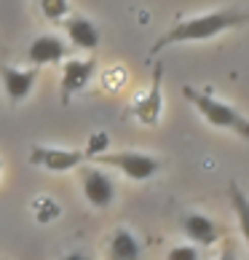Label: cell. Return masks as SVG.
I'll return each mask as SVG.
<instances>
[{
	"label": "cell",
	"instance_id": "cell-9",
	"mask_svg": "<svg viewBox=\"0 0 249 260\" xmlns=\"http://www.w3.org/2000/svg\"><path fill=\"white\" fill-rule=\"evenodd\" d=\"M94 75V59H70L62 70V102H67L73 94L83 91Z\"/></svg>",
	"mask_w": 249,
	"mask_h": 260
},
{
	"label": "cell",
	"instance_id": "cell-3",
	"mask_svg": "<svg viewBox=\"0 0 249 260\" xmlns=\"http://www.w3.org/2000/svg\"><path fill=\"white\" fill-rule=\"evenodd\" d=\"M102 164V167H113L118 169L123 177H129L134 182H145L150 177H156L161 172V161L150 153H139V150H116V153H99L97 158H91Z\"/></svg>",
	"mask_w": 249,
	"mask_h": 260
},
{
	"label": "cell",
	"instance_id": "cell-17",
	"mask_svg": "<svg viewBox=\"0 0 249 260\" xmlns=\"http://www.w3.org/2000/svg\"><path fill=\"white\" fill-rule=\"evenodd\" d=\"M62 260H89V257H86L83 252H70V255H64Z\"/></svg>",
	"mask_w": 249,
	"mask_h": 260
},
{
	"label": "cell",
	"instance_id": "cell-6",
	"mask_svg": "<svg viewBox=\"0 0 249 260\" xmlns=\"http://www.w3.org/2000/svg\"><path fill=\"white\" fill-rule=\"evenodd\" d=\"M0 81H3V91H6V97L11 100V105H19L22 100H27L32 94L35 81H38V70L35 67L19 70V67L0 64Z\"/></svg>",
	"mask_w": 249,
	"mask_h": 260
},
{
	"label": "cell",
	"instance_id": "cell-12",
	"mask_svg": "<svg viewBox=\"0 0 249 260\" xmlns=\"http://www.w3.org/2000/svg\"><path fill=\"white\" fill-rule=\"evenodd\" d=\"M139 255H142V244L129 228H118L110 236V244H108L110 260H139Z\"/></svg>",
	"mask_w": 249,
	"mask_h": 260
},
{
	"label": "cell",
	"instance_id": "cell-14",
	"mask_svg": "<svg viewBox=\"0 0 249 260\" xmlns=\"http://www.w3.org/2000/svg\"><path fill=\"white\" fill-rule=\"evenodd\" d=\"M41 11L51 19V22H59L70 14V3L67 0H41Z\"/></svg>",
	"mask_w": 249,
	"mask_h": 260
},
{
	"label": "cell",
	"instance_id": "cell-15",
	"mask_svg": "<svg viewBox=\"0 0 249 260\" xmlns=\"http://www.w3.org/2000/svg\"><path fill=\"white\" fill-rule=\"evenodd\" d=\"M166 260H198V247L193 244H180V247H171Z\"/></svg>",
	"mask_w": 249,
	"mask_h": 260
},
{
	"label": "cell",
	"instance_id": "cell-7",
	"mask_svg": "<svg viewBox=\"0 0 249 260\" xmlns=\"http://www.w3.org/2000/svg\"><path fill=\"white\" fill-rule=\"evenodd\" d=\"M183 234L193 242V247H212L223 239V228L204 212H190L183 217Z\"/></svg>",
	"mask_w": 249,
	"mask_h": 260
},
{
	"label": "cell",
	"instance_id": "cell-8",
	"mask_svg": "<svg viewBox=\"0 0 249 260\" xmlns=\"http://www.w3.org/2000/svg\"><path fill=\"white\" fill-rule=\"evenodd\" d=\"M64 56H67V43L59 35H38L27 49V59L32 62V67L59 64Z\"/></svg>",
	"mask_w": 249,
	"mask_h": 260
},
{
	"label": "cell",
	"instance_id": "cell-1",
	"mask_svg": "<svg viewBox=\"0 0 249 260\" xmlns=\"http://www.w3.org/2000/svg\"><path fill=\"white\" fill-rule=\"evenodd\" d=\"M249 24V11H241V8H223V11H209L201 16H190L177 22L166 35H161L150 49V56H156L158 51H164L166 46L174 43H193V41H209L220 32L236 30V27Z\"/></svg>",
	"mask_w": 249,
	"mask_h": 260
},
{
	"label": "cell",
	"instance_id": "cell-10",
	"mask_svg": "<svg viewBox=\"0 0 249 260\" xmlns=\"http://www.w3.org/2000/svg\"><path fill=\"white\" fill-rule=\"evenodd\" d=\"M161 108H164V97H161V67H156V78H153L150 91L134 105V118L145 126H156L161 118Z\"/></svg>",
	"mask_w": 249,
	"mask_h": 260
},
{
	"label": "cell",
	"instance_id": "cell-2",
	"mask_svg": "<svg viewBox=\"0 0 249 260\" xmlns=\"http://www.w3.org/2000/svg\"><path fill=\"white\" fill-rule=\"evenodd\" d=\"M183 94H185V100L204 115V121L209 123V126H215L220 132H231L241 140H249V118L244 113H238L233 105L212 97L209 91L193 89V86H185Z\"/></svg>",
	"mask_w": 249,
	"mask_h": 260
},
{
	"label": "cell",
	"instance_id": "cell-16",
	"mask_svg": "<svg viewBox=\"0 0 249 260\" xmlns=\"http://www.w3.org/2000/svg\"><path fill=\"white\" fill-rule=\"evenodd\" d=\"M217 260H238V257H236V252H233V247H225L223 255H220Z\"/></svg>",
	"mask_w": 249,
	"mask_h": 260
},
{
	"label": "cell",
	"instance_id": "cell-11",
	"mask_svg": "<svg viewBox=\"0 0 249 260\" xmlns=\"http://www.w3.org/2000/svg\"><path fill=\"white\" fill-rule=\"evenodd\" d=\"M64 30H67V35H70V43L78 46V49L91 51V49H97V46H99L97 24H94L91 19H86V16H70L64 22Z\"/></svg>",
	"mask_w": 249,
	"mask_h": 260
},
{
	"label": "cell",
	"instance_id": "cell-5",
	"mask_svg": "<svg viewBox=\"0 0 249 260\" xmlns=\"http://www.w3.org/2000/svg\"><path fill=\"white\" fill-rule=\"evenodd\" d=\"M83 196L91 207L108 209L116 201V182L110 175H104L102 169H83Z\"/></svg>",
	"mask_w": 249,
	"mask_h": 260
},
{
	"label": "cell",
	"instance_id": "cell-13",
	"mask_svg": "<svg viewBox=\"0 0 249 260\" xmlns=\"http://www.w3.org/2000/svg\"><path fill=\"white\" fill-rule=\"evenodd\" d=\"M228 199H231V207H233L236 220H238V231H241L246 249H249V196L241 190V185H238L236 180H231V185H228Z\"/></svg>",
	"mask_w": 249,
	"mask_h": 260
},
{
	"label": "cell",
	"instance_id": "cell-4",
	"mask_svg": "<svg viewBox=\"0 0 249 260\" xmlns=\"http://www.w3.org/2000/svg\"><path fill=\"white\" fill-rule=\"evenodd\" d=\"M83 161H86L83 150H64V148H46V145H32V150H30V164L32 167L54 172V175L78 169Z\"/></svg>",
	"mask_w": 249,
	"mask_h": 260
}]
</instances>
